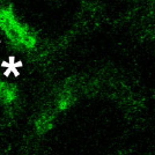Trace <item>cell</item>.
Here are the masks:
<instances>
[{
	"mask_svg": "<svg viewBox=\"0 0 155 155\" xmlns=\"http://www.w3.org/2000/svg\"><path fill=\"white\" fill-rule=\"evenodd\" d=\"M0 29L15 46L30 50L36 45L35 34L26 25L20 22L11 6L0 9Z\"/></svg>",
	"mask_w": 155,
	"mask_h": 155,
	"instance_id": "cell-1",
	"label": "cell"
},
{
	"mask_svg": "<svg viewBox=\"0 0 155 155\" xmlns=\"http://www.w3.org/2000/svg\"><path fill=\"white\" fill-rule=\"evenodd\" d=\"M16 97V91L13 86L7 84L0 80V100L5 102H12Z\"/></svg>",
	"mask_w": 155,
	"mask_h": 155,
	"instance_id": "cell-2",
	"label": "cell"
}]
</instances>
